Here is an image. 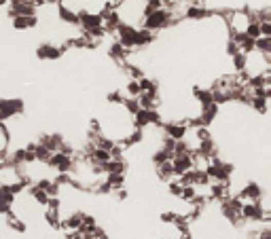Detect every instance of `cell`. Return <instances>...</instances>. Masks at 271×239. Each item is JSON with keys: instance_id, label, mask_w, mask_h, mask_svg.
Returning a JSON list of instances; mask_svg holds the SVG:
<instances>
[{"instance_id": "1", "label": "cell", "mask_w": 271, "mask_h": 239, "mask_svg": "<svg viewBox=\"0 0 271 239\" xmlns=\"http://www.w3.org/2000/svg\"><path fill=\"white\" fill-rule=\"evenodd\" d=\"M172 19H174V17H172V13L168 9H159V11H155V13H151V15L144 17V30L157 32L161 28H166Z\"/></svg>"}, {"instance_id": "2", "label": "cell", "mask_w": 271, "mask_h": 239, "mask_svg": "<svg viewBox=\"0 0 271 239\" xmlns=\"http://www.w3.org/2000/svg\"><path fill=\"white\" fill-rule=\"evenodd\" d=\"M24 112V102L22 99H0V123L9 121V118Z\"/></svg>"}, {"instance_id": "3", "label": "cell", "mask_w": 271, "mask_h": 239, "mask_svg": "<svg viewBox=\"0 0 271 239\" xmlns=\"http://www.w3.org/2000/svg\"><path fill=\"white\" fill-rule=\"evenodd\" d=\"M136 34H138V30H136L134 26L121 24V26L117 28V36H119L117 43H119L123 49H134V47H136Z\"/></svg>"}, {"instance_id": "4", "label": "cell", "mask_w": 271, "mask_h": 239, "mask_svg": "<svg viewBox=\"0 0 271 239\" xmlns=\"http://www.w3.org/2000/svg\"><path fill=\"white\" fill-rule=\"evenodd\" d=\"M187 129H189L187 123H168V125H164L166 138H170L174 142H183L185 135H187Z\"/></svg>"}, {"instance_id": "5", "label": "cell", "mask_w": 271, "mask_h": 239, "mask_svg": "<svg viewBox=\"0 0 271 239\" xmlns=\"http://www.w3.org/2000/svg\"><path fill=\"white\" fill-rule=\"evenodd\" d=\"M79 26L83 28V32H89V30H94V28H100L102 26V17L100 13H79Z\"/></svg>"}, {"instance_id": "6", "label": "cell", "mask_w": 271, "mask_h": 239, "mask_svg": "<svg viewBox=\"0 0 271 239\" xmlns=\"http://www.w3.org/2000/svg\"><path fill=\"white\" fill-rule=\"evenodd\" d=\"M36 57L39 59H58V57H62V49L53 47L51 43H45L36 49Z\"/></svg>"}, {"instance_id": "7", "label": "cell", "mask_w": 271, "mask_h": 239, "mask_svg": "<svg viewBox=\"0 0 271 239\" xmlns=\"http://www.w3.org/2000/svg\"><path fill=\"white\" fill-rule=\"evenodd\" d=\"M185 17L187 19H204V17H208V11L200 5H189L185 9Z\"/></svg>"}, {"instance_id": "8", "label": "cell", "mask_w": 271, "mask_h": 239, "mask_svg": "<svg viewBox=\"0 0 271 239\" xmlns=\"http://www.w3.org/2000/svg\"><path fill=\"white\" fill-rule=\"evenodd\" d=\"M155 41V32H151V30H138V34H136V47H147V45H151Z\"/></svg>"}, {"instance_id": "9", "label": "cell", "mask_w": 271, "mask_h": 239, "mask_svg": "<svg viewBox=\"0 0 271 239\" xmlns=\"http://www.w3.org/2000/svg\"><path fill=\"white\" fill-rule=\"evenodd\" d=\"M36 26V15L32 17H13V28L15 30H26V28H34Z\"/></svg>"}, {"instance_id": "10", "label": "cell", "mask_w": 271, "mask_h": 239, "mask_svg": "<svg viewBox=\"0 0 271 239\" xmlns=\"http://www.w3.org/2000/svg\"><path fill=\"white\" fill-rule=\"evenodd\" d=\"M255 51H259V53H263V55H271V38H265V36L257 38L255 41Z\"/></svg>"}, {"instance_id": "11", "label": "cell", "mask_w": 271, "mask_h": 239, "mask_svg": "<svg viewBox=\"0 0 271 239\" xmlns=\"http://www.w3.org/2000/svg\"><path fill=\"white\" fill-rule=\"evenodd\" d=\"M233 57V68H236L238 72H244V66H246V55L244 53H236L231 55Z\"/></svg>"}, {"instance_id": "12", "label": "cell", "mask_w": 271, "mask_h": 239, "mask_svg": "<svg viewBox=\"0 0 271 239\" xmlns=\"http://www.w3.org/2000/svg\"><path fill=\"white\" fill-rule=\"evenodd\" d=\"M111 57H117V59H121V57H125V49L119 45V43H115L113 47H111Z\"/></svg>"}, {"instance_id": "13", "label": "cell", "mask_w": 271, "mask_h": 239, "mask_svg": "<svg viewBox=\"0 0 271 239\" xmlns=\"http://www.w3.org/2000/svg\"><path fill=\"white\" fill-rule=\"evenodd\" d=\"M47 3H53V5H60L62 0H47Z\"/></svg>"}, {"instance_id": "14", "label": "cell", "mask_w": 271, "mask_h": 239, "mask_svg": "<svg viewBox=\"0 0 271 239\" xmlns=\"http://www.w3.org/2000/svg\"><path fill=\"white\" fill-rule=\"evenodd\" d=\"M5 3H7V0H0V5H5Z\"/></svg>"}]
</instances>
